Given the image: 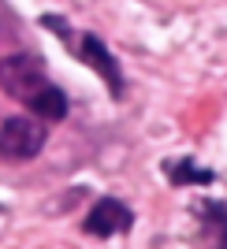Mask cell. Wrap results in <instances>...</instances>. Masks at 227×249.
<instances>
[{
    "instance_id": "obj_1",
    "label": "cell",
    "mask_w": 227,
    "mask_h": 249,
    "mask_svg": "<svg viewBox=\"0 0 227 249\" xmlns=\"http://www.w3.org/2000/svg\"><path fill=\"white\" fill-rule=\"evenodd\" d=\"M45 86H49V74H45V63L38 56L15 52L8 60H0V89L8 97H15L19 104H30Z\"/></svg>"
},
{
    "instance_id": "obj_2",
    "label": "cell",
    "mask_w": 227,
    "mask_h": 249,
    "mask_svg": "<svg viewBox=\"0 0 227 249\" xmlns=\"http://www.w3.org/2000/svg\"><path fill=\"white\" fill-rule=\"evenodd\" d=\"M45 149V126L34 115H11L0 123V160L22 164Z\"/></svg>"
},
{
    "instance_id": "obj_3",
    "label": "cell",
    "mask_w": 227,
    "mask_h": 249,
    "mask_svg": "<svg viewBox=\"0 0 227 249\" xmlns=\"http://www.w3.org/2000/svg\"><path fill=\"white\" fill-rule=\"evenodd\" d=\"M131 223H134V216H131V208H127L123 201L104 197V201H97L93 212L86 216V234H93V238H112V234L131 231Z\"/></svg>"
},
{
    "instance_id": "obj_4",
    "label": "cell",
    "mask_w": 227,
    "mask_h": 249,
    "mask_svg": "<svg viewBox=\"0 0 227 249\" xmlns=\"http://www.w3.org/2000/svg\"><path fill=\"white\" fill-rule=\"evenodd\" d=\"M78 56H82V60L90 63L93 71L101 74L104 82H108L112 97H123V74H119V63L112 60V52L104 49L101 37H93V34H82V37H78Z\"/></svg>"
},
{
    "instance_id": "obj_5",
    "label": "cell",
    "mask_w": 227,
    "mask_h": 249,
    "mask_svg": "<svg viewBox=\"0 0 227 249\" xmlns=\"http://www.w3.org/2000/svg\"><path fill=\"white\" fill-rule=\"evenodd\" d=\"M26 108H30L34 115H41V119H52V123H56V119H63V115H67V97H63L60 89L49 82L41 93H38L30 104H26Z\"/></svg>"
},
{
    "instance_id": "obj_6",
    "label": "cell",
    "mask_w": 227,
    "mask_h": 249,
    "mask_svg": "<svg viewBox=\"0 0 227 249\" xmlns=\"http://www.w3.org/2000/svg\"><path fill=\"white\" fill-rule=\"evenodd\" d=\"M168 178L171 182H179V186H208L212 182V171H205V167H194V160H168L164 164Z\"/></svg>"
},
{
    "instance_id": "obj_7",
    "label": "cell",
    "mask_w": 227,
    "mask_h": 249,
    "mask_svg": "<svg viewBox=\"0 0 227 249\" xmlns=\"http://www.w3.org/2000/svg\"><path fill=\"white\" fill-rule=\"evenodd\" d=\"M201 219H205V231L212 234V242L227 246V205L205 201V205H201Z\"/></svg>"
}]
</instances>
